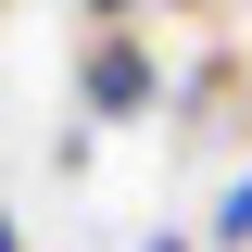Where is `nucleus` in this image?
<instances>
[{
  "label": "nucleus",
  "instance_id": "obj_1",
  "mask_svg": "<svg viewBox=\"0 0 252 252\" xmlns=\"http://www.w3.org/2000/svg\"><path fill=\"white\" fill-rule=\"evenodd\" d=\"M152 101H164V51L139 26H114V38L76 51V114H89V126H139Z\"/></svg>",
  "mask_w": 252,
  "mask_h": 252
},
{
  "label": "nucleus",
  "instance_id": "obj_2",
  "mask_svg": "<svg viewBox=\"0 0 252 252\" xmlns=\"http://www.w3.org/2000/svg\"><path fill=\"white\" fill-rule=\"evenodd\" d=\"M202 240H215V252H252V164H240V177L215 189V215H202Z\"/></svg>",
  "mask_w": 252,
  "mask_h": 252
},
{
  "label": "nucleus",
  "instance_id": "obj_3",
  "mask_svg": "<svg viewBox=\"0 0 252 252\" xmlns=\"http://www.w3.org/2000/svg\"><path fill=\"white\" fill-rule=\"evenodd\" d=\"M76 13H89V26L114 38V26H139V13H152V0H76Z\"/></svg>",
  "mask_w": 252,
  "mask_h": 252
},
{
  "label": "nucleus",
  "instance_id": "obj_4",
  "mask_svg": "<svg viewBox=\"0 0 252 252\" xmlns=\"http://www.w3.org/2000/svg\"><path fill=\"white\" fill-rule=\"evenodd\" d=\"M0 252H26V215H13V202H0Z\"/></svg>",
  "mask_w": 252,
  "mask_h": 252
},
{
  "label": "nucleus",
  "instance_id": "obj_5",
  "mask_svg": "<svg viewBox=\"0 0 252 252\" xmlns=\"http://www.w3.org/2000/svg\"><path fill=\"white\" fill-rule=\"evenodd\" d=\"M139 252H202V240H177V227H152V240H139Z\"/></svg>",
  "mask_w": 252,
  "mask_h": 252
},
{
  "label": "nucleus",
  "instance_id": "obj_6",
  "mask_svg": "<svg viewBox=\"0 0 252 252\" xmlns=\"http://www.w3.org/2000/svg\"><path fill=\"white\" fill-rule=\"evenodd\" d=\"M152 13H202V0H152Z\"/></svg>",
  "mask_w": 252,
  "mask_h": 252
},
{
  "label": "nucleus",
  "instance_id": "obj_7",
  "mask_svg": "<svg viewBox=\"0 0 252 252\" xmlns=\"http://www.w3.org/2000/svg\"><path fill=\"white\" fill-rule=\"evenodd\" d=\"M0 13H13V0H0Z\"/></svg>",
  "mask_w": 252,
  "mask_h": 252
}]
</instances>
